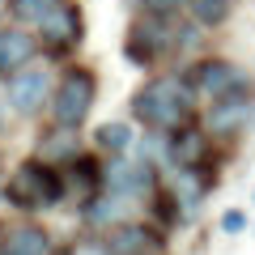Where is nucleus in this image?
<instances>
[{"label": "nucleus", "instance_id": "obj_1", "mask_svg": "<svg viewBox=\"0 0 255 255\" xmlns=\"http://www.w3.org/2000/svg\"><path fill=\"white\" fill-rule=\"evenodd\" d=\"M128 119L140 132H157V136H174L183 128L200 119V102L191 90L183 68H157L132 90L128 98Z\"/></svg>", "mask_w": 255, "mask_h": 255}, {"label": "nucleus", "instance_id": "obj_2", "mask_svg": "<svg viewBox=\"0 0 255 255\" xmlns=\"http://www.w3.org/2000/svg\"><path fill=\"white\" fill-rule=\"evenodd\" d=\"M200 26H191L183 13H132L128 21V34H124V60L140 73H157L166 68L170 60H183L200 47Z\"/></svg>", "mask_w": 255, "mask_h": 255}, {"label": "nucleus", "instance_id": "obj_3", "mask_svg": "<svg viewBox=\"0 0 255 255\" xmlns=\"http://www.w3.org/2000/svg\"><path fill=\"white\" fill-rule=\"evenodd\" d=\"M4 204L17 209L21 217L51 213V209H60V204H68V191H64V166L43 162L38 153L21 157V162L4 174Z\"/></svg>", "mask_w": 255, "mask_h": 255}, {"label": "nucleus", "instance_id": "obj_4", "mask_svg": "<svg viewBox=\"0 0 255 255\" xmlns=\"http://www.w3.org/2000/svg\"><path fill=\"white\" fill-rule=\"evenodd\" d=\"M98 73L90 64H68L51 85V102H47V124H60V128H77L81 132L85 119L94 115L98 107Z\"/></svg>", "mask_w": 255, "mask_h": 255}, {"label": "nucleus", "instance_id": "obj_5", "mask_svg": "<svg viewBox=\"0 0 255 255\" xmlns=\"http://www.w3.org/2000/svg\"><path fill=\"white\" fill-rule=\"evenodd\" d=\"M162 179H166V170L149 153H140L136 145L128 149V153L102 157V191L132 196V200H149V196L162 187Z\"/></svg>", "mask_w": 255, "mask_h": 255}, {"label": "nucleus", "instance_id": "obj_6", "mask_svg": "<svg viewBox=\"0 0 255 255\" xmlns=\"http://www.w3.org/2000/svg\"><path fill=\"white\" fill-rule=\"evenodd\" d=\"M179 68L187 73L200 107H209V102L226 98V94H238V90H251L255 85V77L247 73L238 60H230V55H196V60L179 64Z\"/></svg>", "mask_w": 255, "mask_h": 255}, {"label": "nucleus", "instance_id": "obj_7", "mask_svg": "<svg viewBox=\"0 0 255 255\" xmlns=\"http://www.w3.org/2000/svg\"><path fill=\"white\" fill-rule=\"evenodd\" d=\"M200 124L221 149H234L238 140L247 136V128L255 124V85L251 90H238V94H226V98L200 107Z\"/></svg>", "mask_w": 255, "mask_h": 255}, {"label": "nucleus", "instance_id": "obj_8", "mask_svg": "<svg viewBox=\"0 0 255 255\" xmlns=\"http://www.w3.org/2000/svg\"><path fill=\"white\" fill-rule=\"evenodd\" d=\"M34 34H38V47H43L47 60H68L85 43V9L77 0H55L51 13L34 26Z\"/></svg>", "mask_w": 255, "mask_h": 255}, {"label": "nucleus", "instance_id": "obj_9", "mask_svg": "<svg viewBox=\"0 0 255 255\" xmlns=\"http://www.w3.org/2000/svg\"><path fill=\"white\" fill-rule=\"evenodd\" d=\"M51 85H55V73L47 60H34L26 64V68H17V73L4 77V102H9V111L17 119H34L47 111V102H51Z\"/></svg>", "mask_w": 255, "mask_h": 255}, {"label": "nucleus", "instance_id": "obj_10", "mask_svg": "<svg viewBox=\"0 0 255 255\" xmlns=\"http://www.w3.org/2000/svg\"><path fill=\"white\" fill-rule=\"evenodd\" d=\"M166 170H221V145L204 132L200 119L166 136Z\"/></svg>", "mask_w": 255, "mask_h": 255}, {"label": "nucleus", "instance_id": "obj_11", "mask_svg": "<svg viewBox=\"0 0 255 255\" xmlns=\"http://www.w3.org/2000/svg\"><path fill=\"white\" fill-rule=\"evenodd\" d=\"M81 230L85 234H107V230H115V226H124V221H132V217H145V200H132V196H115V191H102L98 200H90L81 213Z\"/></svg>", "mask_w": 255, "mask_h": 255}, {"label": "nucleus", "instance_id": "obj_12", "mask_svg": "<svg viewBox=\"0 0 255 255\" xmlns=\"http://www.w3.org/2000/svg\"><path fill=\"white\" fill-rule=\"evenodd\" d=\"M0 255H60V243L43 221L17 217L0 226Z\"/></svg>", "mask_w": 255, "mask_h": 255}, {"label": "nucleus", "instance_id": "obj_13", "mask_svg": "<svg viewBox=\"0 0 255 255\" xmlns=\"http://www.w3.org/2000/svg\"><path fill=\"white\" fill-rule=\"evenodd\" d=\"M217 183H221V170H166V187L183 209V226L200 217L204 200L213 196Z\"/></svg>", "mask_w": 255, "mask_h": 255}, {"label": "nucleus", "instance_id": "obj_14", "mask_svg": "<svg viewBox=\"0 0 255 255\" xmlns=\"http://www.w3.org/2000/svg\"><path fill=\"white\" fill-rule=\"evenodd\" d=\"M64 191H68V204L77 213L102 196V153L98 149H81L73 162L64 166Z\"/></svg>", "mask_w": 255, "mask_h": 255}, {"label": "nucleus", "instance_id": "obj_15", "mask_svg": "<svg viewBox=\"0 0 255 255\" xmlns=\"http://www.w3.org/2000/svg\"><path fill=\"white\" fill-rule=\"evenodd\" d=\"M166 230H157L149 217H132L124 221V226L107 230L102 234V243H107L111 255H149V251H166Z\"/></svg>", "mask_w": 255, "mask_h": 255}, {"label": "nucleus", "instance_id": "obj_16", "mask_svg": "<svg viewBox=\"0 0 255 255\" xmlns=\"http://www.w3.org/2000/svg\"><path fill=\"white\" fill-rule=\"evenodd\" d=\"M38 55H43V47H38V34L30 26H17V21H4L0 26V77L34 64Z\"/></svg>", "mask_w": 255, "mask_h": 255}, {"label": "nucleus", "instance_id": "obj_17", "mask_svg": "<svg viewBox=\"0 0 255 255\" xmlns=\"http://www.w3.org/2000/svg\"><path fill=\"white\" fill-rule=\"evenodd\" d=\"M81 132L77 128H60V124H47L43 132H38V145H34V153L43 157V162H51V166H68L77 153H81Z\"/></svg>", "mask_w": 255, "mask_h": 255}, {"label": "nucleus", "instance_id": "obj_18", "mask_svg": "<svg viewBox=\"0 0 255 255\" xmlns=\"http://www.w3.org/2000/svg\"><path fill=\"white\" fill-rule=\"evenodd\" d=\"M136 124H132V119H107V124H98L94 128V140L90 145L98 149L102 157H115V153H128V149L136 145Z\"/></svg>", "mask_w": 255, "mask_h": 255}, {"label": "nucleus", "instance_id": "obj_19", "mask_svg": "<svg viewBox=\"0 0 255 255\" xmlns=\"http://www.w3.org/2000/svg\"><path fill=\"white\" fill-rule=\"evenodd\" d=\"M183 17L209 34V30H221L234 17V0H183Z\"/></svg>", "mask_w": 255, "mask_h": 255}, {"label": "nucleus", "instance_id": "obj_20", "mask_svg": "<svg viewBox=\"0 0 255 255\" xmlns=\"http://www.w3.org/2000/svg\"><path fill=\"white\" fill-rule=\"evenodd\" d=\"M55 0H4V13H9V21H17V26H30L34 30L38 21L51 13Z\"/></svg>", "mask_w": 255, "mask_h": 255}, {"label": "nucleus", "instance_id": "obj_21", "mask_svg": "<svg viewBox=\"0 0 255 255\" xmlns=\"http://www.w3.org/2000/svg\"><path fill=\"white\" fill-rule=\"evenodd\" d=\"M247 226H251V213H247V209H226V213H221V221H217V230L226 238H238Z\"/></svg>", "mask_w": 255, "mask_h": 255}, {"label": "nucleus", "instance_id": "obj_22", "mask_svg": "<svg viewBox=\"0 0 255 255\" xmlns=\"http://www.w3.org/2000/svg\"><path fill=\"white\" fill-rule=\"evenodd\" d=\"M64 255H111V251H107V243H102L98 234H85V238H77V243L64 247Z\"/></svg>", "mask_w": 255, "mask_h": 255}, {"label": "nucleus", "instance_id": "obj_23", "mask_svg": "<svg viewBox=\"0 0 255 255\" xmlns=\"http://www.w3.org/2000/svg\"><path fill=\"white\" fill-rule=\"evenodd\" d=\"M4 124H9V102H4V90H0V132H4Z\"/></svg>", "mask_w": 255, "mask_h": 255}, {"label": "nucleus", "instance_id": "obj_24", "mask_svg": "<svg viewBox=\"0 0 255 255\" xmlns=\"http://www.w3.org/2000/svg\"><path fill=\"white\" fill-rule=\"evenodd\" d=\"M0 200H4V174H0Z\"/></svg>", "mask_w": 255, "mask_h": 255}, {"label": "nucleus", "instance_id": "obj_25", "mask_svg": "<svg viewBox=\"0 0 255 255\" xmlns=\"http://www.w3.org/2000/svg\"><path fill=\"white\" fill-rule=\"evenodd\" d=\"M149 255H166V251H149Z\"/></svg>", "mask_w": 255, "mask_h": 255}, {"label": "nucleus", "instance_id": "obj_26", "mask_svg": "<svg viewBox=\"0 0 255 255\" xmlns=\"http://www.w3.org/2000/svg\"><path fill=\"white\" fill-rule=\"evenodd\" d=\"M251 200H255V187H251Z\"/></svg>", "mask_w": 255, "mask_h": 255}, {"label": "nucleus", "instance_id": "obj_27", "mask_svg": "<svg viewBox=\"0 0 255 255\" xmlns=\"http://www.w3.org/2000/svg\"><path fill=\"white\" fill-rule=\"evenodd\" d=\"M179 4H183V0H179Z\"/></svg>", "mask_w": 255, "mask_h": 255}, {"label": "nucleus", "instance_id": "obj_28", "mask_svg": "<svg viewBox=\"0 0 255 255\" xmlns=\"http://www.w3.org/2000/svg\"><path fill=\"white\" fill-rule=\"evenodd\" d=\"M60 255H64V251H60Z\"/></svg>", "mask_w": 255, "mask_h": 255}]
</instances>
